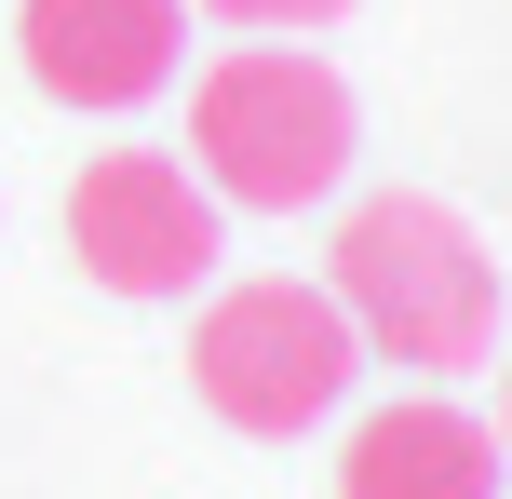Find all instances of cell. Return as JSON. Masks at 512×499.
Returning <instances> with one entry per match:
<instances>
[{"instance_id": "6da1fadb", "label": "cell", "mask_w": 512, "mask_h": 499, "mask_svg": "<svg viewBox=\"0 0 512 499\" xmlns=\"http://www.w3.org/2000/svg\"><path fill=\"white\" fill-rule=\"evenodd\" d=\"M324 297L351 311L364 351H391V365H418V378L499 365V257L432 203V189H378V203L337 216Z\"/></svg>"}, {"instance_id": "7a4b0ae2", "label": "cell", "mask_w": 512, "mask_h": 499, "mask_svg": "<svg viewBox=\"0 0 512 499\" xmlns=\"http://www.w3.org/2000/svg\"><path fill=\"white\" fill-rule=\"evenodd\" d=\"M189 162H203L216 203L297 216L351 176V81L297 41H243L189 81Z\"/></svg>"}, {"instance_id": "3957f363", "label": "cell", "mask_w": 512, "mask_h": 499, "mask_svg": "<svg viewBox=\"0 0 512 499\" xmlns=\"http://www.w3.org/2000/svg\"><path fill=\"white\" fill-rule=\"evenodd\" d=\"M351 365H364L351 311H337L324 284H297V270H270V284H230L203 324H189V392H203L230 432H256V446L310 432L337 392H351Z\"/></svg>"}, {"instance_id": "277c9868", "label": "cell", "mask_w": 512, "mask_h": 499, "mask_svg": "<svg viewBox=\"0 0 512 499\" xmlns=\"http://www.w3.org/2000/svg\"><path fill=\"white\" fill-rule=\"evenodd\" d=\"M68 257L108 297H189L216 270V189L162 149H95L68 176Z\"/></svg>"}, {"instance_id": "5b68a950", "label": "cell", "mask_w": 512, "mask_h": 499, "mask_svg": "<svg viewBox=\"0 0 512 499\" xmlns=\"http://www.w3.org/2000/svg\"><path fill=\"white\" fill-rule=\"evenodd\" d=\"M14 41L54 108H149L189 68V0H27Z\"/></svg>"}, {"instance_id": "8992f818", "label": "cell", "mask_w": 512, "mask_h": 499, "mask_svg": "<svg viewBox=\"0 0 512 499\" xmlns=\"http://www.w3.org/2000/svg\"><path fill=\"white\" fill-rule=\"evenodd\" d=\"M337 499H499V432L445 392H405L337 446Z\"/></svg>"}, {"instance_id": "52a82bcc", "label": "cell", "mask_w": 512, "mask_h": 499, "mask_svg": "<svg viewBox=\"0 0 512 499\" xmlns=\"http://www.w3.org/2000/svg\"><path fill=\"white\" fill-rule=\"evenodd\" d=\"M203 14H230V27H256V41H297V27H337L351 0H203Z\"/></svg>"}, {"instance_id": "ba28073f", "label": "cell", "mask_w": 512, "mask_h": 499, "mask_svg": "<svg viewBox=\"0 0 512 499\" xmlns=\"http://www.w3.org/2000/svg\"><path fill=\"white\" fill-rule=\"evenodd\" d=\"M499 446H512V365H499Z\"/></svg>"}]
</instances>
